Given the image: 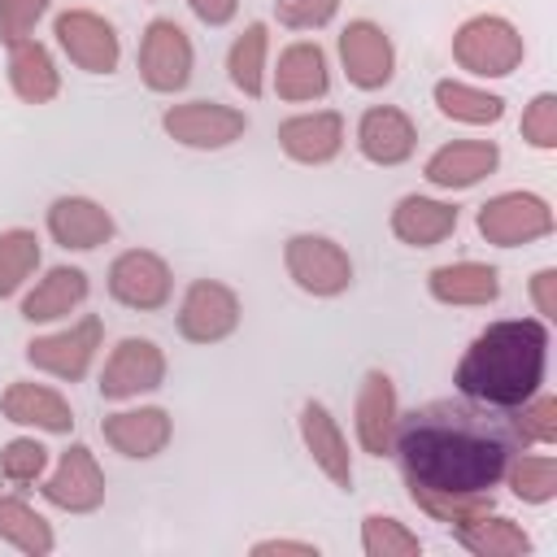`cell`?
I'll return each instance as SVG.
<instances>
[{"label": "cell", "mask_w": 557, "mask_h": 557, "mask_svg": "<svg viewBox=\"0 0 557 557\" xmlns=\"http://www.w3.org/2000/svg\"><path fill=\"white\" fill-rule=\"evenodd\" d=\"M522 431L513 409H492L479 400H431L396 418L392 453L400 457L405 483L426 492H492L509 461L522 453Z\"/></svg>", "instance_id": "1"}, {"label": "cell", "mask_w": 557, "mask_h": 557, "mask_svg": "<svg viewBox=\"0 0 557 557\" xmlns=\"http://www.w3.org/2000/svg\"><path fill=\"white\" fill-rule=\"evenodd\" d=\"M548 366V326L540 318H505L483 326L457 361V392L492 409L527 405Z\"/></svg>", "instance_id": "2"}, {"label": "cell", "mask_w": 557, "mask_h": 557, "mask_svg": "<svg viewBox=\"0 0 557 557\" xmlns=\"http://www.w3.org/2000/svg\"><path fill=\"white\" fill-rule=\"evenodd\" d=\"M522 35L509 17L496 13H474L457 26L453 35V61L479 78H505L522 65Z\"/></svg>", "instance_id": "3"}, {"label": "cell", "mask_w": 557, "mask_h": 557, "mask_svg": "<svg viewBox=\"0 0 557 557\" xmlns=\"http://www.w3.org/2000/svg\"><path fill=\"white\" fill-rule=\"evenodd\" d=\"M474 226H479V235L487 244L518 248V244L544 239L553 231V209L535 191H500V196H492V200L479 205Z\"/></svg>", "instance_id": "4"}, {"label": "cell", "mask_w": 557, "mask_h": 557, "mask_svg": "<svg viewBox=\"0 0 557 557\" xmlns=\"http://www.w3.org/2000/svg\"><path fill=\"white\" fill-rule=\"evenodd\" d=\"M283 261L292 283L309 296H339L352 287V261L326 235H292L283 248Z\"/></svg>", "instance_id": "5"}, {"label": "cell", "mask_w": 557, "mask_h": 557, "mask_svg": "<svg viewBox=\"0 0 557 557\" xmlns=\"http://www.w3.org/2000/svg\"><path fill=\"white\" fill-rule=\"evenodd\" d=\"M139 78L148 91H183L191 78V39L178 22L152 17L139 39Z\"/></svg>", "instance_id": "6"}, {"label": "cell", "mask_w": 557, "mask_h": 557, "mask_svg": "<svg viewBox=\"0 0 557 557\" xmlns=\"http://www.w3.org/2000/svg\"><path fill=\"white\" fill-rule=\"evenodd\" d=\"M100 335H104L100 318L87 313V318H78L74 326H65V331H57V335L30 339V344H26V361H30L35 370L52 374V379L78 383V379H87V370H91V361H96V352H100Z\"/></svg>", "instance_id": "7"}, {"label": "cell", "mask_w": 557, "mask_h": 557, "mask_svg": "<svg viewBox=\"0 0 557 557\" xmlns=\"http://www.w3.org/2000/svg\"><path fill=\"white\" fill-rule=\"evenodd\" d=\"M52 35H57L61 52L78 70H87V74H113L117 61H122L117 30L100 13H91V9H65V13H57Z\"/></svg>", "instance_id": "8"}, {"label": "cell", "mask_w": 557, "mask_h": 557, "mask_svg": "<svg viewBox=\"0 0 557 557\" xmlns=\"http://www.w3.org/2000/svg\"><path fill=\"white\" fill-rule=\"evenodd\" d=\"M170 292H174V274H170V265L157 252L126 248V252L113 257V265H109V296L117 305L152 313V309H161L170 300Z\"/></svg>", "instance_id": "9"}, {"label": "cell", "mask_w": 557, "mask_h": 557, "mask_svg": "<svg viewBox=\"0 0 557 557\" xmlns=\"http://www.w3.org/2000/svg\"><path fill=\"white\" fill-rule=\"evenodd\" d=\"M161 126L183 148H226L248 131V117L244 109H231L218 100H187V104H170Z\"/></svg>", "instance_id": "10"}, {"label": "cell", "mask_w": 557, "mask_h": 557, "mask_svg": "<svg viewBox=\"0 0 557 557\" xmlns=\"http://www.w3.org/2000/svg\"><path fill=\"white\" fill-rule=\"evenodd\" d=\"M239 326V296L218 278H196L178 305V335L191 344H218Z\"/></svg>", "instance_id": "11"}, {"label": "cell", "mask_w": 557, "mask_h": 557, "mask_svg": "<svg viewBox=\"0 0 557 557\" xmlns=\"http://www.w3.org/2000/svg\"><path fill=\"white\" fill-rule=\"evenodd\" d=\"M161 379H165V352L152 339L126 335L113 344V352L100 370V396L104 400H131L139 392L161 387Z\"/></svg>", "instance_id": "12"}, {"label": "cell", "mask_w": 557, "mask_h": 557, "mask_svg": "<svg viewBox=\"0 0 557 557\" xmlns=\"http://www.w3.org/2000/svg\"><path fill=\"white\" fill-rule=\"evenodd\" d=\"M339 61H344L348 83L361 91H379L396 74V48H392L387 30L366 17H357L339 30Z\"/></svg>", "instance_id": "13"}, {"label": "cell", "mask_w": 557, "mask_h": 557, "mask_svg": "<svg viewBox=\"0 0 557 557\" xmlns=\"http://www.w3.org/2000/svg\"><path fill=\"white\" fill-rule=\"evenodd\" d=\"M44 500L65 513H91L104 505V470L87 444H70L44 483Z\"/></svg>", "instance_id": "14"}, {"label": "cell", "mask_w": 557, "mask_h": 557, "mask_svg": "<svg viewBox=\"0 0 557 557\" xmlns=\"http://www.w3.org/2000/svg\"><path fill=\"white\" fill-rule=\"evenodd\" d=\"M357 148H361V157L374 161V165H400V161H409L413 148H418V126L409 122L405 109H396V104H374V109H366L361 122H357Z\"/></svg>", "instance_id": "15"}, {"label": "cell", "mask_w": 557, "mask_h": 557, "mask_svg": "<svg viewBox=\"0 0 557 557\" xmlns=\"http://www.w3.org/2000/svg\"><path fill=\"white\" fill-rule=\"evenodd\" d=\"M113 213L87 196H57L48 205V235L61 244V248H74V252H91L100 244L113 239Z\"/></svg>", "instance_id": "16"}, {"label": "cell", "mask_w": 557, "mask_h": 557, "mask_svg": "<svg viewBox=\"0 0 557 557\" xmlns=\"http://www.w3.org/2000/svg\"><path fill=\"white\" fill-rule=\"evenodd\" d=\"M278 148L300 165H326L344 148V117L335 109H313V113L287 117L278 126Z\"/></svg>", "instance_id": "17"}, {"label": "cell", "mask_w": 557, "mask_h": 557, "mask_svg": "<svg viewBox=\"0 0 557 557\" xmlns=\"http://www.w3.org/2000/svg\"><path fill=\"white\" fill-rule=\"evenodd\" d=\"M300 440H305L313 466H318L335 487H352L348 440H344L339 422L331 418V409H326L322 400H305V405H300Z\"/></svg>", "instance_id": "18"}, {"label": "cell", "mask_w": 557, "mask_h": 557, "mask_svg": "<svg viewBox=\"0 0 557 557\" xmlns=\"http://www.w3.org/2000/svg\"><path fill=\"white\" fill-rule=\"evenodd\" d=\"M396 387L383 370H370L361 379V392H357V440L370 457H387L392 453V440H396Z\"/></svg>", "instance_id": "19"}, {"label": "cell", "mask_w": 557, "mask_h": 557, "mask_svg": "<svg viewBox=\"0 0 557 557\" xmlns=\"http://www.w3.org/2000/svg\"><path fill=\"white\" fill-rule=\"evenodd\" d=\"M500 165V148L492 139H453L426 157V183L435 187H474Z\"/></svg>", "instance_id": "20"}, {"label": "cell", "mask_w": 557, "mask_h": 557, "mask_svg": "<svg viewBox=\"0 0 557 557\" xmlns=\"http://www.w3.org/2000/svg\"><path fill=\"white\" fill-rule=\"evenodd\" d=\"M274 91L278 100L305 104V100H322L331 91V70H326V52L309 39H296L278 52V70H274Z\"/></svg>", "instance_id": "21"}, {"label": "cell", "mask_w": 557, "mask_h": 557, "mask_svg": "<svg viewBox=\"0 0 557 557\" xmlns=\"http://www.w3.org/2000/svg\"><path fill=\"white\" fill-rule=\"evenodd\" d=\"M0 409L9 422L17 426H39L48 435H70L74 431V409L61 392L44 387V383H9L0 396Z\"/></svg>", "instance_id": "22"}, {"label": "cell", "mask_w": 557, "mask_h": 557, "mask_svg": "<svg viewBox=\"0 0 557 557\" xmlns=\"http://www.w3.org/2000/svg\"><path fill=\"white\" fill-rule=\"evenodd\" d=\"M104 431V444L117 448L122 457H135V461H148L157 457L165 444H170V413L148 405V409H122V413H109L100 422Z\"/></svg>", "instance_id": "23"}, {"label": "cell", "mask_w": 557, "mask_h": 557, "mask_svg": "<svg viewBox=\"0 0 557 557\" xmlns=\"http://www.w3.org/2000/svg\"><path fill=\"white\" fill-rule=\"evenodd\" d=\"M457 231V205L431 196H400L392 209V235L409 248H435Z\"/></svg>", "instance_id": "24"}, {"label": "cell", "mask_w": 557, "mask_h": 557, "mask_svg": "<svg viewBox=\"0 0 557 557\" xmlns=\"http://www.w3.org/2000/svg\"><path fill=\"white\" fill-rule=\"evenodd\" d=\"M426 287L440 305H492L500 296V274L487 261H453L426 274Z\"/></svg>", "instance_id": "25"}, {"label": "cell", "mask_w": 557, "mask_h": 557, "mask_svg": "<svg viewBox=\"0 0 557 557\" xmlns=\"http://www.w3.org/2000/svg\"><path fill=\"white\" fill-rule=\"evenodd\" d=\"M9 87L22 104H48L61 91V74L52 65V52L39 39H22L9 48Z\"/></svg>", "instance_id": "26"}, {"label": "cell", "mask_w": 557, "mask_h": 557, "mask_svg": "<svg viewBox=\"0 0 557 557\" xmlns=\"http://www.w3.org/2000/svg\"><path fill=\"white\" fill-rule=\"evenodd\" d=\"M83 300H87V274L78 265H57L22 300V318L26 322H57V318L74 313Z\"/></svg>", "instance_id": "27"}, {"label": "cell", "mask_w": 557, "mask_h": 557, "mask_svg": "<svg viewBox=\"0 0 557 557\" xmlns=\"http://www.w3.org/2000/svg\"><path fill=\"white\" fill-rule=\"evenodd\" d=\"M457 544L470 548L474 557H527L531 553V535L513 522V518H500V513H479V518H466L453 527Z\"/></svg>", "instance_id": "28"}, {"label": "cell", "mask_w": 557, "mask_h": 557, "mask_svg": "<svg viewBox=\"0 0 557 557\" xmlns=\"http://www.w3.org/2000/svg\"><path fill=\"white\" fill-rule=\"evenodd\" d=\"M435 109L453 122H470V126H492L505 117V100L496 91L457 83V78H440L435 83Z\"/></svg>", "instance_id": "29"}, {"label": "cell", "mask_w": 557, "mask_h": 557, "mask_svg": "<svg viewBox=\"0 0 557 557\" xmlns=\"http://www.w3.org/2000/svg\"><path fill=\"white\" fill-rule=\"evenodd\" d=\"M0 540L13 544L17 553H30V557L52 553V544H57L48 518L35 513L22 496H0Z\"/></svg>", "instance_id": "30"}, {"label": "cell", "mask_w": 557, "mask_h": 557, "mask_svg": "<svg viewBox=\"0 0 557 557\" xmlns=\"http://www.w3.org/2000/svg\"><path fill=\"white\" fill-rule=\"evenodd\" d=\"M265 48H270V30H265V22H248L244 26V35H235V44H231V52H226V74H231V83L248 96V100H257L261 96V87H265Z\"/></svg>", "instance_id": "31"}, {"label": "cell", "mask_w": 557, "mask_h": 557, "mask_svg": "<svg viewBox=\"0 0 557 557\" xmlns=\"http://www.w3.org/2000/svg\"><path fill=\"white\" fill-rule=\"evenodd\" d=\"M35 265H39V239H35V231H22V226L0 231V300L4 296H17L22 283L35 274Z\"/></svg>", "instance_id": "32"}, {"label": "cell", "mask_w": 557, "mask_h": 557, "mask_svg": "<svg viewBox=\"0 0 557 557\" xmlns=\"http://www.w3.org/2000/svg\"><path fill=\"white\" fill-rule=\"evenodd\" d=\"M505 479H509L513 496L527 505H548L557 496V461L548 453L544 457H513Z\"/></svg>", "instance_id": "33"}, {"label": "cell", "mask_w": 557, "mask_h": 557, "mask_svg": "<svg viewBox=\"0 0 557 557\" xmlns=\"http://www.w3.org/2000/svg\"><path fill=\"white\" fill-rule=\"evenodd\" d=\"M361 548H366V557H418L422 540L405 522H396L387 513H370V518H361Z\"/></svg>", "instance_id": "34"}, {"label": "cell", "mask_w": 557, "mask_h": 557, "mask_svg": "<svg viewBox=\"0 0 557 557\" xmlns=\"http://www.w3.org/2000/svg\"><path fill=\"white\" fill-rule=\"evenodd\" d=\"M409 496H413V505H418L422 513H431L435 522H448V527H457V522L479 518V513H487V509H492V492L453 496V492H426V487H409Z\"/></svg>", "instance_id": "35"}, {"label": "cell", "mask_w": 557, "mask_h": 557, "mask_svg": "<svg viewBox=\"0 0 557 557\" xmlns=\"http://www.w3.org/2000/svg\"><path fill=\"white\" fill-rule=\"evenodd\" d=\"M44 470H48V448L39 440L17 435V440H9L0 448V479H9V483H35Z\"/></svg>", "instance_id": "36"}, {"label": "cell", "mask_w": 557, "mask_h": 557, "mask_svg": "<svg viewBox=\"0 0 557 557\" xmlns=\"http://www.w3.org/2000/svg\"><path fill=\"white\" fill-rule=\"evenodd\" d=\"M522 413L518 418V431L527 444H557V396L548 392H535L527 405H518Z\"/></svg>", "instance_id": "37"}, {"label": "cell", "mask_w": 557, "mask_h": 557, "mask_svg": "<svg viewBox=\"0 0 557 557\" xmlns=\"http://www.w3.org/2000/svg\"><path fill=\"white\" fill-rule=\"evenodd\" d=\"M522 139L531 148H557V96L553 91H540L527 109H522Z\"/></svg>", "instance_id": "38"}, {"label": "cell", "mask_w": 557, "mask_h": 557, "mask_svg": "<svg viewBox=\"0 0 557 557\" xmlns=\"http://www.w3.org/2000/svg\"><path fill=\"white\" fill-rule=\"evenodd\" d=\"M52 0H0V39L13 48L22 39H30L35 22L48 13Z\"/></svg>", "instance_id": "39"}, {"label": "cell", "mask_w": 557, "mask_h": 557, "mask_svg": "<svg viewBox=\"0 0 557 557\" xmlns=\"http://www.w3.org/2000/svg\"><path fill=\"white\" fill-rule=\"evenodd\" d=\"M335 9H339V0H274L278 22L292 30H318L335 17Z\"/></svg>", "instance_id": "40"}, {"label": "cell", "mask_w": 557, "mask_h": 557, "mask_svg": "<svg viewBox=\"0 0 557 557\" xmlns=\"http://www.w3.org/2000/svg\"><path fill=\"white\" fill-rule=\"evenodd\" d=\"M531 296H535V309H540V318H557V270H540L535 278H531Z\"/></svg>", "instance_id": "41"}, {"label": "cell", "mask_w": 557, "mask_h": 557, "mask_svg": "<svg viewBox=\"0 0 557 557\" xmlns=\"http://www.w3.org/2000/svg\"><path fill=\"white\" fill-rule=\"evenodd\" d=\"M187 9L205 22V26H226L239 9V0H187Z\"/></svg>", "instance_id": "42"}, {"label": "cell", "mask_w": 557, "mask_h": 557, "mask_svg": "<svg viewBox=\"0 0 557 557\" xmlns=\"http://www.w3.org/2000/svg\"><path fill=\"white\" fill-rule=\"evenodd\" d=\"M270 553H287V557H318V544L305 540H257L252 557H270Z\"/></svg>", "instance_id": "43"}]
</instances>
